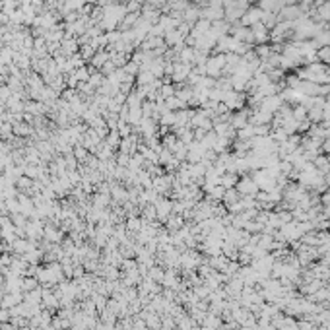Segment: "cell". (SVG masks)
I'll return each mask as SVG.
<instances>
[{
    "label": "cell",
    "instance_id": "obj_1",
    "mask_svg": "<svg viewBox=\"0 0 330 330\" xmlns=\"http://www.w3.org/2000/svg\"><path fill=\"white\" fill-rule=\"evenodd\" d=\"M261 18H263V12H261V10H257V8H253V10H251V12L243 18V22H245V24H253V26H255V24H259V20H261Z\"/></svg>",
    "mask_w": 330,
    "mask_h": 330
},
{
    "label": "cell",
    "instance_id": "obj_2",
    "mask_svg": "<svg viewBox=\"0 0 330 330\" xmlns=\"http://www.w3.org/2000/svg\"><path fill=\"white\" fill-rule=\"evenodd\" d=\"M296 16H299V12H297L296 6H292V8H286V10H284V18H296Z\"/></svg>",
    "mask_w": 330,
    "mask_h": 330
}]
</instances>
